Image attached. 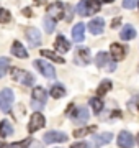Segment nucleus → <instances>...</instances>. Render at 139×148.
<instances>
[{"label": "nucleus", "instance_id": "obj_6", "mask_svg": "<svg viewBox=\"0 0 139 148\" xmlns=\"http://www.w3.org/2000/svg\"><path fill=\"white\" fill-rule=\"evenodd\" d=\"M95 64L96 68H107L108 71H113L115 69V64L111 63V59L107 53H98L95 56Z\"/></svg>", "mask_w": 139, "mask_h": 148}, {"label": "nucleus", "instance_id": "obj_3", "mask_svg": "<svg viewBox=\"0 0 139 148\" xmlns=\"http://www.w3.org/2000/svg\"><path fill=\"white\" fill-rule=\"evenodd\" d=\"M34 68L43 74L44 77H48V79H54L56 77V69L53 68V64L46 63V59H36L34 61Z\"/></svg>", "mask_w": 139, "mask_h": 148}, {"label": "nucleus", "instance_id": "obj_32", "mask_svg": "<svg viewBox=\"0 0 139 148\" xmlns=\"http://www.w3.org/2000/svg\"><path fill=\"white\" fill-rule=\"evenodd\" d=\"M72 147H74V148H87V147H88V143H87V142H79V143H74Z\"/></svg>", "mask_w": 139, "mask_h": 148}, {"label": "nucleus", "instance_id": "obj_22", "mask_svg": "<svg viewBox=\"0 0 139 148\" xmlns=\"http://www.w3.org/2000/svg\"><path fill=\"white\" fill-rule=\"evenodd\" d=\"M11 133H13V127H11V123L8 120H2L0 122V137H10Z\"/></svg>", "mask_w": 139, "mask_h": 148}, {"label": "nucleus", "instance_id": "obj_1", "mask_svg": "<svg viewBox=\"0 0 139 148\" xmlns=\"http://www.w3.org/2000/svg\"><path fill=\"white\" fill-rule=\"evenodd\" d=\"M102 8V3L98 0H82L77 5V13L80 16H87V15H93Z\"/></svg>", "mask_w": 139, "mask_h": 148}, {"label": "nucleus", "instance_id": "obj_5", "mask_svg": "<svg viewBox=\"0 0 139 148\" xmlns=\"http://www.w3.org/2000/svg\"><path fill=\"white\" fill-rule=\"evenodd\" d=\"M64 10H65V5L59 3V2H54V3H51V5L48 7L46 15H49L51 18H54V20L57 21V20H61V18H64Z\"/></svg>", "mask_w": 139, "mask_h": 148}, {"label": "nucleus", "instance_id": "obj_12", "mask_svg": "<svg viewBox=\"0 0 139 148\" xmlns=\"http://www.w3.org/2000/svg\"><path fill=\"white\" fill-rule=\"evenodd\" d=\"M103 28H105V20H103V18H95V20H92L90 23H88V30H90V33H93V35L103 33Z\"/></svg>", "mask_w": 139, "mask_h": 148}, {"label": "nucleus", "instance_id": "obj_2", "mask_svg": "<svg viewBox=\"0 0 139 148\" xmlns=\"http://www.w3.org/2000/svg\"><path fill=\"white\" fill-rule=\"evenodd\" d=\"M11 77L25 86H33V82H34V76L25 69H11Z\"/></svg>", "mask_w": 139, "mask_h": 148}, {"label": "nucleus", "instance_id": "obj_27", "mask_svg": "<svg viewBox=\"0 0 139 148\" xmlns=\"http://www.w3.org/2000/svg\"><path fill=\"white\" fill-rule=\"evenodd\" d=\"M8 68H10V59L8 58H0V79L7 74Z\"/></svg>", "mask_w": 139, "mask_h": 148}, {"label": "nucleus", "instance_id": "obj_28", "mask_svg": "<svg viewBox=\"0 0 139 148\" xmlns=\"http://www.w3.org/2000/svg\"><path fill=\"white\" fill-rule=\"evenodd\" d=\"M90 106H92V109H93V112H95L96 115L102 112V109H103V102L98 99V97H95V99H90Z\"/></svg>", "mask_w": 139, "mask_h": 148}, {"label": "nucleus", "instance_id": "obj_21", "mask_svg": "<svg viewBox=\"0 0 139 148\" xmlns=\"http://www.w3.org/2000/svg\"><path fill=\"white\" fill-rule=\"evenodd\" d=\"M111 138H113V135L110 132H103V133H98L95 137V145L96 147H102V145H107V143H110L111 142Z\"/></svg>", "mask_w": 139, "mask_h": 148}, {"label": "nucleus", "instance_id": "obj_18", "mask_svg": "<svg viewBox=\"0 0 139 148\" xmlns=\"http://www.w3.org/2000/svg\"><path fill=\"white\" fill-rule=\"evenodd\" d=\"M56 49L61 51V53H67V51L70 49V43L67 41L62 35H59V36L56 38Z\"/></svg>", "mask_w": 139, "mask_h": 148}, {"label": "nucleus", "instance_id": "obj_17", "mask_svg": "<svg viewBox=\"0 0 139 148\" xmlns=\"http://www.w3.org/2000/svg\"><path fill=\"white\" fill-rule=\"evenodd\" d=\"M11 53H13V56H16V58H28V51L25 49V46H23L20 41H15L13 43V46H11Z\"/></svg>", "mask_w": 139, "mask_h": 148}, {"label": "nucleus", "instance_id": "obj_23", "mask_svg": "<svg viewBox=\"0 0 139 148\" xmlns=\"http://www.w3.org/2000/svg\"><path fill=\"white\" fill-rule=\"evenodd\" d=\"M111 89V81H102V84L98 86V89H96V94H98V97H102V95H105L108 92V90Z\"/></svg>", "mask_w": 139, "mask_h": 148}, {"label": "nucleus", "instance_id": "obj_8", "mask_svg": "<svg viewBox=\"0 0 139 148\" xmlns=\"http://www.w3.org/2000/svg\"><path fill=\"white\" fill-rule=\"evenodd\" d=\"M44 143L48 145V143H62L67 140V135L64 132H48L46 135L43 137Z\"/></svg>", "mask_w": 139, "mask_h": 148}, {"label": "nucleus", "instance_id": "obj_35", "mask_svg": "<svg viewBox=\"0 0 139 148\" xmlns=\"http://www.w3.org/2000/svg\"><path fill=\"white\" fill-rule=\"evenodd\" d=\"M136 138H138V143H139V133H138V137H136Z\"/></svg>", "mask_w": 139, "mask_h": 148}, {"label": "nucleus", "instance_id": "obj_30", "mask_svg": "<svg viewBox=\"0 0 139 148\" xmlns=\"http://www.w3.org/2000/svg\"><path fill=\"white\" fill-rule=\"evenodd\" d=\"M138 2L139 0H123V7L124 8H134V7H138Z\"/></svg>", "mask_w": 139, "mask_h": 148}, {"label": "nucleus", "instance_id": "obj_14", "mask_svg": "<svg viewBox=\"0 0 139 148\" xmlns=\"http://www.w3.org/2000/svg\"><path fill=\"white\" fill-rule=\"evenodd\" d=\"M85 27H84V23H77L74 28H72V40L77 43H82L84 41V38H85Z\"/></svg>", "mask_w": 139, "mask_h": 148}, {"label": "nucleus", "instance_id": "obj_36", "mask_svg": "<svg viewBox=\"0 0 139 148\" xmlns=\"http://www.w3.org/2000/svg\"><path fill=\"white\" fill-rule=\"evenodd\" d=\"M138 5H139V2H138Z\"/></svg>", "mask_w": 139, "mask_h": 148}, {"label": "nucleus", "instance_id": "obj_4", "mask_svg": "<svg viewBox=\"0 0 139 148\" xmlns=\"http://www.w3.org/2000/svg\"><path fill=\"white\" fill-rule=\"evenodd\" d=\"M13 101H15V95H13V90L11 89H3L0 92V109L3 112H8L13 106Z\"/></svg>", "mask_w": 139, "mask_h": 148}, {"label": "nucleus", "instance_id": "obj_19", "mask_svg": "<svg viewBox=\"0 0 139 148\" xmlns=\"http://www.w3.org/2000/svg\"><path fill=\"white\" fill-rule=\"evenodd\" d=\"M46 89H43L41 86H36L34 89H33V101L36 102H41V104H44L46 102Z\"/></svg>", "mask_w": 139, "mask_h": 148}, {"label": "nucleus", "instance_id": "obj_9", "mask_svg": "<svg viewBox=\"0 0 139 148\" xmlns=\"http://www.w3.org/2000/svg\"><path fill=\"white\" fill-rule=\"evenodd\" d=\"M75 63L82 64V66H85V64L90 63V49L88 48H84V46L79 48L75 51Z\"/></svg>", "mask_w": 139, "mask_h": 148}, {"label": "nucleus", "instance_id": "obj_7", "mask_svg": "<svg viewBox=\"0 0 139 148\" xmlns=\"http://www.w3.org/2000/svg\"><path fill=\"white\" fill-rule=\"evenodd\" d=\"M44 123H46V120H44L43 114H39V112H36V114H33L31 120H30L28 130H30V132H38L39 128H43V127H44Z\"/></svg>", "mask_w": 139, "mask_h": 148}, {"label": "nucleus", "instance_id": "obj_10", "mask_svg": "<svg viewBox=\"0 0 139 148\" xmlns=\"http://www.w3.org/2000/svg\"><path fill=\"white\" fill-rule=\"evenodd\" d=\"M26 40L31 46H39L41 45V33H39V30H36V28H28Z\"/></svg>", "mask_w": 139, "mask_h": 148}, {"label": "nucleus", "instance_id": "obj_25", "mask_svg": "<svg viewBox=\"0 0 139 148\" xmlns=\"http://www.w3.org/2000/svg\"><path fill=\"white\" fill-rule=\"evenodd\" d=\"M51 95H53L54 99H61V97L65 95V89L61 84H56V86H53V89H51Z\"/></svg>", "mask_w": 139, "mask_h": 148}, {"label": "nucleus", "instance_id": "obj_15", "mask_svg": "<svg viewBox=\"0 0 139 148\" xmlns=\"http://www.w3.org/2000/svg\"><path fill=\"white\" fill-rule=\"evenodd\" d=\"M110 49H111V56L115 61H121V59L124 58V46H121V45H118V43H111V46H110Z\"/></svg>", "mask_w": 139, "mask_h": 148}, {"label": "nucleus", "instance_id": "obj_33", "mask_svg": "<svg viewBox=\"0 0 139 148\" xmlns=\"http://www.w3.org/2000/svg\"><path fill=\"white\" fill-rule=\"evenodd\" d=\"M118 25H119V18H116V20L113 21V25H111V27L115 28V27H118Z\"/></svg>", "mask_w": 139, "mask_h": 148}, {"label": "nucleus", "instance_id": "obj_16", "mask_svg": "<svg viewBox=\"0 0 139 148\" xmlns=\"http://www.w3.org/2000/svg\"><path fill=\"white\" fill-rule=\"evenodd\" d=\"M119 38L124 40V41H129V40H134L136 38V30H134L133 25H124L121 33H119Z\"/></svg>", "mask_w": 139, "mask_h": 148}, {"label": "nucleus", "instance_id": "obj_13", "mask_svg": "<svg viewBox=\"0 0 139 148\" xmlns=\"http://www.w3.org/2000/svg\"><path fill=\"white\" fill-rule=\"evenodd\" d=\"M69 115L72 117L77 123H85V122L88 120V117H90L88 115V110H87L85 107H80L77 112H72V114H69Z\"/></svg>", "mask_w": 139, "mask_h": 148}, {"label": "nucleus", "instance_id": "obj_20", "mask_svg": "<svg viewBox=\"0 0 139 148\" xmlns=\"http://www.w3.org/2000/svg\"><path fill=\"white\" fill-rule=\"evenodd\" d=\"M41 56L51 59V61H54V63H59V64H64L65 63V59L62 58V56H59V54L54 53V51H48V49H41Z\"/></svg>", "mask_w": 139, "mask_h": 148}, {"label": "nucleus", "instance_id": "obj_31", "mask_svg": "<svg viewBox=\"0 0 139 148\" xmlns=\"http://www.w3.org/2000/svg\"><path fill=\"white\" fill-rule=\"evenodd\" d=\"M31 143V138H26V140H23V142H15L11 143V147H28Z\"/></svg>", "mask_w": 139, "mask_h": 148}, {"label": "nucleus", "instance_id": "obj_26", "mask_svg": "<svg viewBox=\"0 0 139 148\" xmlns=\"http://www.w3.org/2000/svg\"><path fill=\"white\" fill-rule=\"evenodd\" d=\"M43 25H44V28H46V33H53L54 28H56V20H54V18H51L49 15H46V16H44Z\"/></svg>", "mask_w": 139, "mask_h": 148}, {"label": "nucleus", "instance_id": "obj_11", "mask_svg": "<svg viewBox=\"0 0 139 148\" xmlns=\"http://www.w3.org/2000/svg\"><path fill=\"white\" fill-rule=\"evenodd\" d=\"M118 145H119V147H126V148L133 147L134 137L129 132H124L123 130V132H119V135H118Z\"/></svg>", "mask_w": 139, "mask_h": 148}, {"label": "nucleus", "instance_id": "obj_24", "mask_svg": "<svg viewBox=\"0 0 139 148\" xmlns=\"http://www.w3.org/2000/svg\"><path fill=\"white\" fill-rule=\"evenodd\" d=\"M95 125H92V127H84V128H77L74 132V137L75 138H82V137H85V135H88V133L92 132H95Z\"/></svg>", "mask_w": 139, "mask_h": 148}, {"label": "nucleus", "instance_id": "obj_29", "mask_svg": "<svg viewBox=\"0 0 139 148\" xmlns=\"http://www.w3.org/2000/svg\"><path fill=\"white\" fill-rule=\"evenodd\" d=\"M11 20L10 12H7L5 8H0V23H8Z\"/></svg>", "mask_w": 139, "mask_h": 148}, {"label": "nucleus", "instance_id": "obj_34", "mask_svg": "<svg viewBox=\"0 0 139 148\" xmlns=\"http://www.w3.org/2000/svg\"><path fill=\"white\" fill-rule=\"evenodd\" d=\"M103 2H107V3H111L113 0H103Z\"/></svg>", "mask_w": 139, "mask_h": 148}]
</instances>
